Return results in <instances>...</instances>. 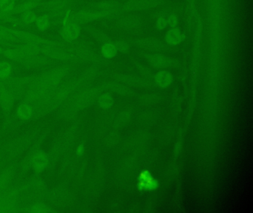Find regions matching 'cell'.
<instances>
[{
    "label": "cell",
    "instance_id": "cell-14",
    "mask_svg": "<svg viewBox=\"0 0 253 213\" xmlns=\"http://www.w3.org/2000/svg\"><path fill=\"white\" fill-rule=\"evenodd\" d=\"M158 186V182L147 172L140 175L139 188L141 190H153Z\"/></svg>",
    "mask_w": 253,
    "mask_h": 213
},
{
    "label": "cell",
    "instance_id": "cell-37",
    "mask_svg": "<svg viewBox=\"0 0 253 213\" xmlns=\"http://www.w3.org/2000/svg\"><path fill=\"white\" fill-rule=\"evenodd\" d=\"M14 1H25V0H14Z\"/></svg>",
    "mask_w": 253,
    "mask_h": 213
},
{
    "label": "cell",
    "instance_id": "cell-24",
    "mask_svg": "<svg viewBox=\"0 0 253 213\" xmlns=\"http://www.w3.org/2000/svg\"><path fill=\"white\" fill-rule=\"evenodd\" d=\"M0 22L11 24L12 26H14V28L23 27L19 17H16L14 15L10 14V13H4L1 10H0Z\"/></svg>",
    "mask_w": 253,
    "mask_h": 213
},
{
    "label": "cell",
    "instance_id": "cell-2",
    "mask_svg": "<svg viewBox=\"0 0 253 213\" xmlns=\"http://www.w3.org/2000/svg\"><path fill=\"white\" fill-rule=\"evenodd\" d=\"M11 31L19 41H23L25 44H33L41 47H61V44L57 41L42 38L29 31H22L16 28H11Z\"/></svg>",
    "mask_w": 253,
    "mask_h": 213
},
{
    "label": "cell",
    "instance_id": "cell-33",
    "mask_svg": "<svg viewBox=\"0 0 253 213\" xmlns=\"http://www.w3.org/2000/svg\"><path fill=\"white\" fill-rule=\"evenodd\" d=\"M83 152H84V148H83L82 146H79V148L78 149V153L79 154V155H81Z\"/></svg>",
    "mask_w": 253,
    "mask_h": 213
},
{
    "label": "cell",
    "instance_id": "cell-28",
    "mask_svg": "<svg viewBox=\"0 0 253 213\" xmlns=\"http://www.w3.org/2000/svg\"><path fill=\"white\" fill-rule=\"evenodd\" d=\"M15 5L16 1L14 0H0V10L4 13L11 14Z\"/></svg>",
    "mask_w": 253,
    "mask_h": 213
},
{
    "label": "cell",
    "instance_id": "cell-18",
    "mask_svg": "<svg viewBox=\"0 0 253 213\" xmlns=\"http://www.w3.org/2000/svg\"><path fill=\"white\" fill-rule=\"evenodd\" d=\"M2 55L7 59L14 61V62H22L25 59L24 55L23 54L18 47L4 49Z\"/></svg>",
    "mask_w": 253,
    "mask_h": 213
},
{
    "label": "cell",
    "instance_id": "cell-8",
    "mask_svg": "<svg viewBox=\"0 0 253 213\" xmlns=\"http://www.w3.org/2000/svg\"><path fill=\"white\" fill-rule=\"evenodd\" d=\"M117 24L121 29L125 31H135L141 27L142 19L137 15H127L118 17Z\"/></svg>",
    "mask_w": 253,
    "mask_h": 213
},
{
    "label": "cell",
    "instance_id": "cell-5",
    "mask_svg": "<svg viewBox=\"0 0 253 213\" xmlns=\"http://www.w3.org/2000/svg\"><path fill=\"white\" fill-rule=\"evenodd\" d=\"M41 53L48 59H55L62 62L78 60L73 53L68 50H63L61 47H41Z\"/></svg>",
    "mask_w": 253,
    "mask_h": 213
},
{
    "label": "cell",
    "instance_id": "cell-11",
    "mask_svg": "<svg viewBox=\"0 0 253 213\" xmlns=\"http://www.w3.org/2000/svg\"><path fill=\"white\" fill-rule=\"evenodd\" d=\"M42 3L41 1H35V0H25L23 2L16 4L11 14L15 16V15L21 14L24 12L34 10L35 9L40 7Z\"/></svg>",
    "mask_w": 253,
    "mask_h": 213
},
{
    "label": "cell",
    "instance_id": "cell-29",
    "mask_svg": "<svg viewBox=\"0 0 253 213\" xmlns=\"http://www.w3.org/2000/svg\"><path fill=\"white\" fill-rule=\"evenodd\" d=\"M167 16L164 14H160L157 17L156 22H155V28L158 31H163L165 29L168 25H167Z\"/></svg>",
    "mask_w": 253,
    "mask_h": 213
},
{
    "label": "cell",
    "instance_id": "cell-17",
    "mask_svg": "<svg viewBox=\"0 0 253 213\" xmlns=\"http://www.w3.org/2000/svg\"><path fill=\"white\" fill-rule=\"evenodd\" d=\"M149 63L154 67L167 68L172 65L173 61L166 56L161 55H153L149 58Z\"/></svg>",
    "mask_w": 253,
    "mask_h": 213
},
{
    "label": "cell",
    "instance_id": "cell-26",
    "mask_svg": "<svg viewBox=\"0 0 253 213\" xmlns=\"http://www.w3.org/2000/svg\"><path fill=\"white\" fill-rule=\"evenodd\" d=\"M13 66L7 61L0 62V80H5L9 78L13 72Z\"/></svg>",
    "mask_w": 253,
    "mask_h": 213
},
{
    "label": "cell",
    "instance_id": "cell-7",
    "mask_svg": "<svg viewBox=\"0 0 253 213\" xmlns=\"http://www.w3.org/2000/svg\"><path fill=\"white\" fill-rule=\"evenodd\" d=\"M122 3L115 0H104L93 3L90 6L89 9L99 10V11L106 12V13H117L122 15L121 10Z\"/></svg>",
    "mask_w": 253,
    "mask_h": 213
},
{
    "label": "cell",
    "instance_id": "cell-13",
    "mask_svg": "<svg viewBox=\"0 0 253 213\" xmlns=\"http://www.w3.org/2000/svg\"><path fill=\"white\" fill-rule=\"evenodd\" d=\"M49 62V59L46 56H32V57L27 58L24 59L21 62L26 68H37L40 67L45 66Z\"/></svg>",
    "mask_w": 253,
    "mask_h": 213
},
{
    "label": "cell",
    "instance_id": "cell-27",
    "mask_svg": "<svg viewBox=\"0 0 253 213\" xmlns=\"http://www.w3.org/2000/svg\"><path fill=\"white\" fill-rule=\"evenodd\" d=\"M0 104L5 110L11 109L13 105V98L9 92L3 90L0 93Z\"/></svg>",
    "mask_w": 253,
    "mask_h": 213
},
{
    "label": "cell",
    "instance_id": "cell-21",
    "mask_svg": "<svg viewBox=\"0 0 253 213\" xmlns=\"http://www.w3.org/2000/svg\"><path fill=\"white\" fill-rule=\"evenodd\" d=\"M101 53L106 59H110L115 57L118 53L115 43L111 41L103 43L101 46Z\"/></svg>",
    "mask_w": 253,
    "mask_h": 213
},
{
    "label": "cell",
    "instance_id": "cell-25",
    "mask_svg": "<svg viewBox=\"0 0 253 213\" xmlns=\"http://www.w3.org/2000/svg\"><path fill=\"white\" fill-rule=\"evenodd\" d=\"M17 113L20 119L26 121L32 118L34 111L30 105L27 104H22L17 108Z\"/></svg>",
    "mask_w": 253,
    "mask_h": 213
},
{
    "label": "cell",
    "instance_id": "cell-19",
    "mask_svg": "<svg viewBox=\"0 0 253 213\" xmlns=\"http://www.w3.org/2000/svg\"><path fill=\"white\" fill-rule=\"evenodd\" d=\"M84 29L93 38H95L97 41L101 42L102 44L106 42V41H111L109 37L103 31H100V30L97 29V28L91 26H85Z\"/></svg>",
    "mask_w": 253,
    "mask_h": 213
},
{
    "label": "cell",
    "instance_id": "cell-31",
    "mask_svg": "<svg viewBox=\"0 0 253 213\" xmlns=\"http://www.w3.org/2000/svg\"><path fill=\"white\" fill-rule=\"evenodd\" d=\"M115 47H116L117 50L118 52H121V53H126L129 50V46L126 42L125 41H117L115 42Z\"/></svg>",
    "mask_w": 253,
    "mask_h": 213
},
{
    "label": "cell",
    "instance_id": "cell-16",
    "mask_svg": "<svg viewBox=\"0 0 253 213\" xmlns=\"http://www.w3.org/2000/svg\"><path fill=\"white\" fill-rule=\"evenodd\" d=\"M51 19L52 18H51L49 13H44L43 14L38 16L35 22V27H36L38 31L44 32V31L48 30V28L51 27V24H52Z\"/></svg>",
    "mask_w": 253,
    "mask_h": 213
},
{
    "label": "cell",
    "instance_id": "cell-3",
    "mask_svg": "<svg viewBox=\"0 0 253 213\" xmlns=\"http://www.w3.org/2000/svg\"><path fill=\"white\" fill-rule=\"evenodd\" d=\"M68 72H69V68L67 67L54 68L42 74L38 78L36 83L45 89L54 87L61 81Z\"/></svg>",
    "mask_w": 253,
    "mask_h": 213
},
{
    "label": "cell",
    "instance_id": "cell-30",
    "mask_svg": "<svg viewBox=\"0 0 253 213\" xmlns=\"http://www.w3.org/2000/svg\"><path fill=\"white\" fill-rule=\"evenodd\" d=\"M167 25L169 28L178 27L179 19L175 13H171L167 16Z\"/></svg>",
    "mask_w": 253,
    "mask_h": 213
},
{
    "label": "cell",
    "instance_id": "cell-1",
    "mask_svg": "<svg viewBox=\"0 0 253 213\" xmlns=\"http://www.w3.org/2000/svg\"><path fill=\"white\" fill-rule=\"evenodd\" d=\"M121 16V14H117V13H106V12L87 8L71 13L70 16L62 19L61 22L63 24L67 21H71V22H75V23L81 25H84V24L91 23L95 21L101 20V19L118 18Z\"/></svg>",
    "mask_w": 253,
    "mask_h": 213
},
{
    "label": "cell",
    "instance_id": "cell-34",
    "mask_svg": "<svg viewBox=\"0 0 253 213\" xmlns=\"http://www.w3.org/2000/svg\"><path fill=\"white\" fill-rule=\"evenodd\" d=\"M4 48L2 47V46H0V55H2V53H3Z\"/></svg>",
    "mask_w": 253,
    "mask_h": 213
},
{
    "label": "cell",
    "instance_id": "cell-20",
    "mask_svg": "<svg viewBox=\"0 0 253 213\" xmlns=\"http://www.w3.org/2000/svg\"><path fill=\"white\" fill-rule=\"evenodd\" d=\"M19 49L21 50L23 54L24 55L25 59L32 56H38L41 53V47L38 46L33 45L30 44H23L18 46Z\"/></svg>",
    "mask_w": 253,
    "mask_h": 213
},
{
    "label": "cell",
    "instance_id": "cell-10",
    "mask_svg": "<svg viewBox=\"0 0 253 213\" xmlns=\"http://www.w3.org/2000/svg\"><path fill=\"white\" fill-rule=\"evenodd\" d=\"M186 36L178 28H169L165 35V41L169 45L175 46L184 41Z\"/></svg>",
    "mask_w": 253,
    "mask_h": 213
},
{
    "label": "cell",
    "instance_id": "cell-12",
    "mask_svg": "<svg viewBox=\"0 0 253 213\" xmlns=\"http://www.w3.org/2000/svg\"><path fill=\"white\" fill-rule=\"evenodd\" d=\"M134 44L138 47L149 50H160L162 48L163 44L159 40L155 38H142L134 41Z\"/></svg>",
    "mask_w": 253,
    "mask_h": 213
},
{
    "label": "cell",
    "instance_id": "cell-15",
    "mask_svg": "<svg viewBox=\"0 0 253 213\" xmlns=\"http://www.w3.org/2000/svg\"><path fill=\"white\" fill-rule=\"evenodd\" d=\"M32 167L37 171H42L46 167L48 163V158L46 154L42 151L37 152L32 160Z\"/></svg>",
    "mask_w": 253,
    "mask_h": 213
},
{
    "label": "cell",
    "instance_id": "cell-6",
    "mask_svg": "<svg viewBox=\"0 0 253 213\" xmlns=\"http://www.w3.org/2000/svg\"><path fill=\"white\" fill-rule=\"evenodd\" d=\"M81 25L75 22L67 21L62 24L60 35L66 42H73L78 39L81 34Z\"/></svg>",
    "mask_w": 253,
    "mask_h": 213
},
{
    "label": "cell",
    "instance_id": "cell-22",
    "mask_svg": "<svg viewBox=\"0 0 253 213\" xmlns=\"http://www.w3.org/2000/svg\"><path fill=\"white\" fill-rule=\"evenodd\" d=\"M155 79L158 85L165 87L171 84L172 76L167 71H160L155 75Z\"/></svg>",
    "mask_w": 253,
    "mask_h": 213
},
{
    "label": "cell",
    "instance_id": "cell-32",
    "mask_svg": "<svg viewBox=\"0 0 253 213\" xmlns=\"http://www.w3.org/2000/svg\"><path fill=\"white\" fill-rule=\"evenodd\" d=\"M48 211V207L44 204H37L32 207V212L34 213H45Z\"/></svg>",
    "mask_w": 253,
    "mask_h": 213
},
{
    "label": "cell",
    "instance_id": "cell-9",
    "mask_svg": "<svg viewBox=\"0 0 253 213\" xmlns=\"http://www.w3.org/2000/svg\"><path fill=\"white\" fill-rule=\"evenodd\" d=\"M70 0H48L40 6L41 11L47 13H55L70 7Z\"/></svg>",
    "mask_w": 253,
    "mask_h": 213
},
{
    "label": "cell",
    "instance_id": "cell-23",
    "mask_svg": "<svg viewBox=\"0 0 253 213\" xmlns=\"http://www.w3.org/2000/svg\"><path fill=\"white\" fill-rule=\"evenodd\" d=\"M38 16V14L36 12L34 11V10H30V11L24 12V13L20 14L19 19H20L23 27H27L35 24Z\"/></svg>",
    "mask_w": 253,
    "mask_h": 213
},
{
    "label": "cell",
    "instance_id": "cell-4",
    "mask_svg": "<svg viewBox=\"0 0 253 213\" xmlns=\"http://www.w3.org/2000/svg\"><path fill=\"white\" fill-rule=\"evenodd\" d=\"M164 4L163 0H131L126 1L121 5V10L124 12L140 11L149 10L159 7Z\"/></svg>",
    "mask_w": 253,
    "mask_h": 213
},
{
    "label": "cell",
    "instance_id": "cell-35",
    "mask_svg": "<svg viewBox=\"0 0 253 213\" xmlns=\"http://www.w3.org/2000/svg\"><path fill=\"white\" fill-rule=\"evenodd\" d=\"M115 1H124L126 2V1H131V0H115Z\"/></svg>",
    "mask_w": 253,
    "mask_h": 213
},
{
    "label": "cell",
    "instance_id": "cell-36",
    "mask_svg": "<svg viewBox=\"0 0 253 213\" xmlns=\"http://www.w3.org/2000/svg\"><path fill=\"white\" fill-rule=\"evenodd\" d=\"M35 1H41V2H43V1H45V0H35Z\"/></svg>",
    "mask_w": 253,
    "mask_h": 213
}]
</instances>
